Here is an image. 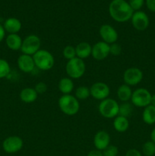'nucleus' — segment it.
Instances as JSON below:
<instances>
[{
  "instance_id": "nucleus-22",
  "label": "nucleus",
  "mask_w": 155,
  "mask_h": 156,
  "mask_svg": "<svg viewBox=\"0 0 155 156\" xmlns=\"http://www.w3.org/2000/svg\"><path fill=\"white\" fill-rule=\"evenodd\" d=\"M113 128L118 133H125L129 128V121L127 117L118 115L114 118Z\"/></svg>"
},
{
  "instance_id": "nucleus-13",
  "label": "nucleus",
  "mask_w": 155,
  "mask_h": 156,
  "mask_svg": "<svg viewBox=\"0 0 155 156\" xmlns=\"http://www.w3.org/2000/svg\"><path fill=\"white\" fill-rule=\"evenodd\" d=\"M109 55V44L98 41L92 46L91 56L95 60L102 61L106 59Z\"/></svg>"
},
{
  "instance_id": "nucleus-3",
  "label": "nucleus",
  "mask_w": 155,
  "mask_h": 156,
  "mask_svg": "<svg viewBox=\"0 0 155 156\" xmlns=\"http://www.w3.org/2000/svg\"><path fill=\"white\" fill-rule=\"evenodd\" d=\"M32 56L34 61L35 66L40 70L48 71L54 66V57L53 54L47 50L40 49Z\"/></svg>"
},
{
  "instance_id": "nucleus-31",
  "label": "nucleus",
  "mask_w": 155,
  "mask_h": 156,
  "mask_svg": "<svg viewBox=\"0 0 155 156\" xmlns=\"http://www.w3.org/2000/svg\"><path fill=\"white\" fill-rule=\"evenodd\" d=\"M122 53V47L117 43H114L109 45V54L112 56H119Z\"/></svg>"
},
{
  "instance_id": "nucleus-17",
  "label": "nucleus",
  "mask_w": 155,
  "mask_h": 156,
  "mask_svg": "<svg viewBox=\"0 0 155 156\" xmlns=\"http://www.w3.org/2000/svg\"><path fill=\"white\" fill-rule=\"evenodd\" d=\"M22 42V38L18 34H10L6 37V45L11 50H13V51L21 50Z\"/></svg>"
},
{
  "instance_id": "nucleus-18",
  "label": "nucleus",
  "mask_w": 155,
  "mask_h": 156,
  "mask_svg": "<svg viewBox=\"0 0 155 156\" xmlns=\"http://www.w3.org/2000/svg\"><path fill=\"white\" fill-rule=\"evenodd\" d=\"M76 51V57L80 58L81 59H87L91 56V52H92V46L88 42H80L75 47Z\"/></svg>"
},
{
  "instance_id": "nucleus-29",
  "label": "nucleus",
  "mask_w": 155,
  "mask_h": 156,
  "mask_svg": "<svg viewBox=\"0 0 155 156\" xmlns=\"http://www.w3.org/2000/svg\"><path fill=\"white\" fill-rule=\"evenodd\" d=\"M103 156H117L119 153V149L117 146L114 145H109L104 150L102 151Z\"/></svg>"
},
{
  "instance_id": "nucleus-16",
  "label": "nucleus",
  "mask_w": 155,
  "mask_h": 156,
  "mask_svg": "<svg viewBox=\"0 0 155 156\" xmlns=\"http://www.w3.org/2000/svg\"><path fill=\"white\" fill-rule=\"evenodd\" d=\"M5 32L10 34H18L22 27L21 21L16 18H9L4 21L3 24Z\"/></svg>"
},
{
  "instance_id": "nucleus-4",
  "label": "nucleus",
  "mask_w": 155,
  "mask_h": 156,
  "mask_svg": "<svg viewBox=\"0 0 155 156\" xmlns=\"http://www.w3.org/2000/svg\"><path fill=\"white\" fill-rule=\"evenodd\" d=\"M119 104L114 99L107 98L101 101L98 106L100 115L106 119H114L119 115Z\"/></svg>"
},
{
  "instance_id": "nucleus-2",
  "label": "nucleus",
  "mask_w": 155,
  "mask_h": 156,
  "mask_svg": "<svg viewBox=\"0 0 155 156\" xmlns=\"http://www.w3.org/2000/svg\"><path fill=\"white\" fill-rule=\"evenodd\" d=\"M59 108L63 114L68 116H74L80 109L79 101L72 94H62L58 101Z\"/></svg>"
},
{
  "instance_id": "nucleus-11",
  "label": "nucleus",
  "mask_w": 155,
  "mask_h": 156,
  "mask_svg": "<svg viewBox=\"0 0 155 156\" xmlns=\"http://www.w3.org/2000/svg\"><path fill=\"white\" fill-rule=\"evenodd\" d=\"M132 24L135 30L138 31H144L148 27L150 24V20L145 12L142 11L134 12L131 18Z\"/></svg>"
},
{
  "instance_id": "nucleus-19",
  "label": "nucleus",
  "mask_w": 155,
  "mask_h": 156,
  "mask_svg": "<svg viewBox=\"0 0 155 156\" xmlns=\"http://www.w3.org/2000/svg\"><path fill=\"white\" fill-rule=\"evenodd\" d=\"M20 99L25 104L33 103L37 99L38 94L34 88H25L22 89L19 94Z\"/></svg>"
},
{
  "instance_id": "nucleus-27",
  "label": "nucleus",
  "mask_w": 155,
  "mask_h": 156,
  "mask_svg": "<svg viewBox=\"0 0 155 156\" xmlns=\"http://www.w3.org/2000/svg\"><path fill=\"white\" fill-rule=\"evenodd\" d=\"M11 73V66L5 59H0V79L7 77Z\"/></svg>"
},
{
  "instance_id": "nucleus-33",
  "label": "nucleus",
  "mask_w": 155,
  "mask_h": 156,
  "mask_svg": "<svg viewBox=\"0 0 155 156\" xmlns=\"http://www.w3.org/2000/svg\"><path fill=\"white\" fill-rule=\"evenodd\" d=\"M147 8L152 12H155V0H145Z\"/></svg>"
},
{
  "instance_id": "nucleus-30",
  "label": "nucleus",
  "mask_w": 155,
  "mask_h": 156,
  "mask_svg": "<svg viewBox=\"0 0 155 156\" xmlns=\"http://www.w3.org/2000/svg\"><path fill=\"white\" fill-rule=\"evenodd\" d=\"M144 1L145 0H129L128 2L131 8L133 9L134 12H136V11H140V9L142 8Z\"/></svg>"
},
{
  "instance_id": "nucleus-14",
  "label": "nucleus",
  "mask_w": 155,
  "mask_h": 156,
  "mask_svg": "<svg viewBox=\"0 0 155 156\" xmlns=\"http://www.w3.org/2000/svg\"><path fill=\"white\" fill-rule=\"evenodd\" d=\"M110 145V136L106 131L100 130L94 135V146L97 150L103 151Z\"/></svg>"
},
{
  "instance_id": "nucleus-36",
  "label": "nucleus",
  "mask_w": 155,
  "mask_h": 156,
  "mask_svg": "<svg viewBox=\"0 0 155 156\" xmlns=\"http://www.w3.org/2000/svg\"><path fill=\"white\" fill-rule=\"evenodd\" d=\"M5 30L3 25H2L0 24V42H2L3 41V39L5 38Z\"/></svg>"
},
{
  "instance_id": "nucleus-35",
  "label": "nucleus",
  "mask_w": 155,
  "mask_h": 156,
  "mask_svg": "<svg viewBox=\"0 0 155 156\" xmlns=\"http://www.w3.org/2000/svg\"><path fill=\"white\" fill-rule=\"evenodd\" d=\"M87 156H103V153H102L101 151L97 150V149H94V150L91 151L88 153Z\"/></svg>"
},
{
  "instance_id": "nucleus-5",
  "label": "nucleus",
  "mask_w": 155,
  "mask_h": 156,
  "mask_svg": "<svg viewBox=\"0 0 155 156\" xmlns=\"http://www.w3.org/2000/svg\"><path fill=\"white\" fill-rule=\"evenodd\" d=\"M86 65L83 59L75 57L67 62L65 72L71 79H78L84 75Z\"/></svg>"
},
{
  "instance_id": "nucleus-15",
  "label": "nucleus",
  "mask_w": 155,
  "mask_h": 156,
  "mask_svg": "<svg viewBox=\"0 0 155 156\" xmlns=\"http://www.w3.org/2000/svg\"><path fill=\"white\" fill-rule=\"evenodd\" d=\"M18 66L21 72L24 73H30L36 68L33 56L27 54H21L17 60Z\"/></svg>"
},
{
  "instance_id": "nucleus-26",
  "label": "nucleus",
  "mask_w": 155,
  "mask_h": 156,
  "mask_svg": "<svg viewBox=\"0 0 155 156\" xmlns=\"http://www.w3.org/2000/svg\"><path fill=\"white\" fill-rule=\"evenodd\" d=\"M142 152L145 156H153L155 155V143L153 142L147 141L142 146Z\"/></svg>"
},
{
  "instance_id": "nucleus-20",
  "label": "nucleus",
  "mask_w": 155,
  "mask_h": 156,
  "mask_svg": "<svg viewBox=\"0 0 155 156\" xmlns=\"http://www.w3.org/2000/svg\"><path fill=\"white\" fill-rule=\"evenodd\" d=\"M74 82L69 77H64L59 80L58 88L62 94H71L74 90Z\"/></svg>"
},
{
  "instance_id": "nucleus-1",
  "label": "nucleus",
  "mask_w": 155,
  "mask_h": 156,
  "mask_svg": "<svg viewBox=\"0 0 155 156\" xmlns=\"http://www.w3.org/2000/svg\"><path fill=\"white\" fill-rule=\"evenodd\" d=\"M109 13L114 21L124 23L131 20L134 10L126 0H112L109 5Z\"/></svg>"
},
{
  "instance_id": "nucleus-9",
  "label": "nucleus",
  "mask_w": 155,
  "mask_h": 156,
  "mask_svg": "<svg viewBox=\"0 0 155 156\" xmlns=\"http://www.w3.org/2000/svg\"><path fill=\"white\" fill-rule=\"evenodd\" d=\"M91 96L93 98L98 101H103L109 98L110 88L107 84L102 82H97L93 84L90 88Z\"/></svg>"
},
{
  "instance_id": "nucleus-6",
  "label": "nucleus",
  "mask_w": 155,
  "mask_h": 156,
  "mask_svg": "<svg viewBox=\"0 0 155 156\" xmlns=\"http://www.w3.org/2000/svg\"><path fill=\"white\" fill-rule=\"evenodd\" d=\"M40 38L36 34H30L23 40L21 51L22 52L23 54L33 56L40 50Z\"/></svg>"
},
{
  "instance_id": "nucleus-38",
  "label": "nucleus",
  "mask_w": 155,
  "mask_h": 156,
  "mask_svg": "<svg viewBox=\"0 0 155 156\" xmlns=\"http://www.w3.org/2000/svg\"><path fill=\"white\" fill-rule=\"evenodd\" d=\"M150 105H153L155 107V94H152L151 96V100H150Z\"/></svg>"
},
{
  "instance_id": "nucleus-24",
  "label": "nucleus",
  "mask_w": 155,
  "mask_h": 156,
  "mask_svg": "<svg viewBox=\"0 0 155 156\" xmlns=\"http://www.w3.org/2000/svg\"><path fill=\"white\" fill-rule=\"evenodd\" d=\"M91 96L90 88L87 86H79L74 91V97L78 100H86Z\"/></svg>"
},
{
  "instance_id": "nucleus-21",
  "label": "nucleus",
  "mask_w": 155,
  "mask_h": 156,
  "mask_svg": "<svg viewBox=\"0 0 155 156\" xmlns=\"http://www.w3.org/2000/svg\"><path fill=\"white\" fill-rule=\"evenodd\" d=\"M132 92L133 91L131 88V86L123 84L117 88V98L122 102H129V101H131Z\"/></svg>"
},
{
  "instance_id": "nucleus-10",
  "label": "nucleus",
  "mask_w": 155,
  "mask_h": 156,
  "mask_svg": "<svg viewBox=\"0 0 155 156\" xmlns=\"http://www.w3.org/2000/svg\"><path fill=\"white\" fill-rule=\"evenodd\" d=\"M24 146L23 140L18 136H12L5 139L2 143V149L6 153L13 154L19 152Z\"/></svg>"
},
{
  "instance_id": "nucleus-8",
  "label": "nucleus",
  "mask_w": 155,
  "mask_h": 156,
  "mask_svg": "<svg viewBox=\"0 0 155 156\" xmlns=\"http://www.w3.org/2000/svg\"><path fill=\"white\" fill-rule=\"evenodd\" d=\"M143 72L137 67L128 68L123 73L124 84L129 86H135L138 85L143 79Z\"/></svg>"
},
{
  "instance_id": "nucleus-12",
  "label": "nucleus",
  "mask_w": 155,
  "mask_h": 156,
  "mask_svg": "<svg viewBox=\"0 0 155 156\" xmlns=\"http://www.w3.org/2000/svg\"><path fill=\"white\" fill-rule=\"evenodd\" d=\"M99 34L101 37L102 41L108 44H112L116 43L118 41L119 34L115 28L110 24H105L100 26L99 29Z\"/></svg>"
},
{
  "instance_id": "nucleus-7",
  "label": "nucleus",
  "mask_w": 155,
  "mask_h": 156,
  "mask_svg": "<svg viewBox=\"0 0 155 156\" xmlns=\"http://www.w3.org/2000/svg\"><path fill=\"white\" fill-rule=\"evenodd\" d=\"M152 94L147 89L144 88H137L132 92L131 101L132 105L138 108H145L150 105Z\"/></svg>"
},
{
  "instance_id": "nucleus-28",
  "label": "nucleus",
  "mask_w": 155,
  "mask_h": 156,
  "mask_svg": "<svg viewBox=\"0 0 155 156\" xmlns=\"http://www.w3.org/2000/svg\"><path fill=\"white\" fill-rule=\"evenodd\" d=\"M62 56L65 59L67 60H70L76 57V51H75V47L73 46L68 45L66 47H64L63 50H62Z\"/></svg>"
},
{
  "instance_id": "nucleus-25",
  "label": "nucleus",
  "mask_w": 155,
  "mask_h": 156,
  "mask_svg": "<svg viewBox=\"0 0 155 156\" xmlns=\"http://www.w3.org/2000/svg\"><path fill=\"white\" fill-rule=\"evenodd\" d=\"M132 112V106L129 102H122L119 105V115L122 117H127L131 115Z\"/></svg>"
},
{
  "instance_id": "nucleus-37",
  "label": "nucleus",
  "mask_w": 155,
  "mask_h": 156,
  "mask_svg": "<svg viewBox=\"0 0 155 156\" xmlns=\"http://www.w3.org/2000/svg\"><path fill=\"white\" fill-rule=\"evenodd\" d=\"M150 140L155 143V127L152 129L151 133H150Z\"/></svg>"
},
{
  "instance_id": "nucleus-23",
  "label": "nucleus",
  "mask_w": 155,
  "mask_h": 156,
  "mask_svg": "<svg viewBox=\"0 0 155 156\" xmlns=\"http://www.w3.org/2000/svg\"><path fill=\"white\" fill-rule=\"evenodd\" d=\"M142 120L147 125H153L155 123V107L150 105L144 108L142 112Z\"/></svg>"
},
{
  "instance_id": "nucleus-34",
  "label": "nucleus",
  "mask_w": 155,
  "mask_h": 156,
  "mask_svg": "<svg viewBox=\"0 0 155 156\" xmlns=\"http://www.w3.org/2000/svg\"><path fill=\"white\" fill-rule=\"evenodd\" d=\"M126 156H142V155L138 149H131L126 152Z\"/></svg>"
},
{
  "instance_id": "nucleus-32",
  "label": "nucleus",
  "mask_w": 155,
  "mask_h": 156,
  "mask_svg": "<svg viewBox=\"0 0 155 156\" xmlns=\"http://www.w3.org/2000/svg\"><path fill=\"white\" fill-rule=\"evenodd\" d=\"M47 85L43 82H40L38 83H36V85H35L34 87V89L35 91H36L38 94H44L46 91H47Z\"/></svg>"
}]
</instances>
